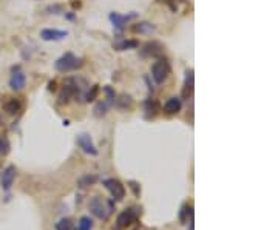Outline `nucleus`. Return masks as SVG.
<instances>
[{"label":"nucleus","mask_w":278,"mask_h":230,"mask_svg":"<svg viewBox=\"0 0 278 230\" xmlns=\"http://www.w3.org/2000/svg\"><path fill=\"white\" fill-rule=\"evenodd\" d=\"M88 207H90V212L95 215L96 218H99V219H109L110 218V215L113 213V210H115V204H113V201H109V199H105L104 196H95L91 201H90V204H88Z\"/></svg>","instance_id":"f257e3e1"},{"label":"nucleus","mask_w":278,"mask_h":230,"mask_svg":"<svg viewBox=\"0 0 278 230\" xmlns=\"http://www.w3.org/2000/svg\"><path fill=\"white\" fill-rule=\"evenodd\" d=\"M56 70L60 73H68L71 70H76L79 66H82V59H77L74 54L67 53L65 56H62L57 62H56Z\"/></svg>","instance_id":"f03ea898"},{"label":"nucleus","mask_w":278,"mask_h":230,"mask_svg":"<svg viewBox=\"0 0 278 230\" xmlns=\"http://www.w3.org/2000/svg\"><path fill=\"white\" fill-rule=\"evenodd\" d=\"M168 74H170V65L167 60L161 59L158 62L153 63L152 66V76H153V79L158 82V84H162L167 78H168Z\"/></svg>","instance_id":"7ed1b4c3"},{"label":"nucleus","mask_w":278,"mask_h":230,"mask_svg":"<svg viewBox=\"0 0 278 230\" xmlns=\"http://www.w3.org/2000/svg\"><path fill=\"white\" fill-rule=\"evenodd\" d=\"M104 186L110 192L113 201H122L125 198V187L118 179H105Z\"/></svg>","instance_id":"20e7f679"},{"label":"nucleus","mask_w":278,"mask_h":230,"mask_svg":"<svg viewBox=\"0 0 278 230\" xmlns=\"http://www.w3.org/2000/svg\"><path fill=\"white\" fill-rule=\"evenodd\" d=\"M138 216H139V215H138V209H127V210H124L122 213L118 215V221H116V222H118V227L124 228V227L136 222Z\"/></svg>","instance_id":"39448f33"},{"label":"nucleus","mask_w":278,"mask_h":230,"mask_svg":"<svg viewBox=\"0 0 278 230\" xmlns=\"http://www.w3.org/2000/svg\"><path fill=\"white\" fill-rule=\"evenodd\" d=\"M77 145H79L85 153H88V155H93V156L98 155V148L95 147V144H93L91 137H90L88 134H85V133H82V134L77 136Z\"/></svg>","instance_id":"423d86ee"},{"label":"nucleus","mask_w":278,"mask_h":230,"mask_svg":"<svg viewBox=\"0 0 278 230\" xmlns=\"http://www.w3.org/2000/svg\"><path fill=\"white\" fill-rule=\"evenodd\" d=\"M25 82H27L25 74H24L20 70H17V71H14L13 76H11V79H10V87H11L13 90H16V91H20V90L25 87Z\"/></svg>","instance_id":"0eeeda50"},{"label":"nucleus","mask_w":278,"mask_h":230,"mask_svg":"<svg viewBox=\"0 0 278 230\" xmlns=\"http://www.w3.org/2000/svg\"><path fill=\"white\" fill-rule=\"evenodd\" d=\"M76 91H77V88H76L74 81H73V79L67 81V84L63 85V90H62V93H60V98H59L60 102H62V104H63V102H68L70 98L76 95Z\"/></svg>","instance_id":"6e6552de"},{"label":"nucleus","mask_w":278,"mask_h":230,"mask_svg":"<svg viewBox=\"0 0 278 230\" xmlns=\"http://www.w3.org/2000/svg\"><path fill=\"white\" fill-rule=\"evenodd\" d=\"M14 178H16V167L10 166L4 172V175H2V187H4V190H10L11 189V186L14 182Z\"/></svg>","instance_id":"1a4fd4ad"},{"label":"nucleus","mask_w":278,"mask_h":230,"mask_svg":"<svg viewBox=\"0 0 278 230\" xmlns=\"http://www.w3.org/2000/svg\"><path fill=\"white\" fill-rule=\"evenodd\" d=\"M67 36H68L67 31H59V30H44L40 33V37L44 40H60Z\"/></svg>","instance_id":"9d476101"},{"label":"nucleus","mask_w":278,"mask_h":230,"mask_svg":"<svg viewBox=\"0 0 278 230\" xmlns=\"http://www.w3.org/2000/svg\"><path fill=\"white\" fill-rule=\"evenodd\" d=\"M162 50H164V48H162L158 42H148V43L144 47L142 54H144V56H153V57H156V56L162 54Z\"/></svg>","instance_id":"9b49d317"},{"label":"nucleus","mask_w":278,"mask_h":230,"mask_svg":"<svg viewBox=\"0 0 278 230\" xmlns=\"http://www.w3.org/2000/svg\"><path fill=\"white\" fill-rule=\"evenodd\" d=\"M194 91V70L187 71V76H185V84H184V90H182V96L187 99Z\"/></svg>","instance_id":"f8f14e48"},{"label":"nucleus","mask_w":278,"mask_h":230,"mask_svg":"<svg viewBox=\"0 0 278 230\" xmlns=\"http://www.w3.org/2000/svg\"><path fill=\"white\" fill-rule=\"evenodd\" d=\"M164 110L168 113V114H175L181 110V99L179 98H170L165 105H164Z\"/></svg>","instance_id":"ddd939ff"},{"label":"nucleus","mask_w":278,"mask_h":230,"mask_svg":"<svg viewBox=\"0 0 278 230\" xmlns=\"http://www.w3.org/2000/svg\"><path fill=\"white\" fill-rule=\"evenodd\" d=\"M158 111H159L158 102L148 99V101L145 102V118H147V119H152V118H155V116L158 114Z\"/></svg>","instance_id":"4468645a"},{"label":"nucleus","mask_w":278,"mask_h":230,"mask_svg":"<svg viewBox=\"0 0 278 230\" xmlns=\"http://www.w3.org/2000/svg\"><path fill=\"white\" fill-rule=\"evenodd\" d=\"M192 216H194V209H192V205L184 204V205L181 207V212H179V221H181V222H187L189 218H192Z\"/></svg>","instance_id":"2eb2a0df"},{"label":"nucleus","mask_w":278,"mask_h":230,"mask_svg":"<svg viewBox=\"0 0 278 230\" xmlns=\"http://www.w3.org/2000/svg\"><path fill=\"white\" fill-rule=\"evenodd\" d=\"M129 19H130V17L119 16V14H116V13H112V14H110V20L115 24V27H116L118 30H122V28H124V25H125V22H127Z\"/></svg>","instance_id":"dca6fc26"},{"label":"nucleus","mask_w":278,"mask_h":230,"mask_svg":"<svg viewBox=\"0 0 278 230\" xmlns=\"http://www.w3.org/2000/svg\"><path fill=\"white\" fill-rule=\"evenodd\" d=\"M5 111L8 114H17L20 111V102L16 101V99H11L5 104Z\"/></svg>","instance_id":"f3484780"},{"label":"nucleus","mask_w":278,"mask_h":230,"mask_svg":"<svg viewBox=\"0 0 278 230\" xmlns=\"http://www.w3.org/2000/svg\"><path fill=\"white\" fill-rule=\"evenodd\" d=\"M118 107H119L121 110H132V108H133V101H132V98L127 96V95H122L121 99L118 101Z\"/></svg>","instance_id":"a211bd4d"},{"label":"nucleus","mask_w":278,"mask_h":230,"mask_svg":"<svg viewBox=\"0 0 278 230\" xmlns=\"http://www.w3.org/2000/svg\"><path fill=\"white\" fill-rule=\"evenodd\" d=\"M56 230H73V222L68 218L60 219L59 222H56Z\"/></svg>","instance_id":"6ab92c4d"},{"label":"nucleus","mask_w":278,"mask_h":230,"mask_svg":"<svg viewBox=\"0 0 278 230\" xmlns=\"http://www.w3.org/2000/svg\"><path fill=\"white\" fill-rule=\"evenodd\" d=\"M93 228V221L88 216H82L79 221V227L77 230H91Z\"/></svg>","instance_id":"aec40b11"},{"label":"nucleus","mask_w":278,"mask_h":230,"mask_svg":"<svg viewBox=\"0 0 278 230\" xmlns=\"http://www.w3.org/2000/svg\"><path fill=\"white\" fill-rule=\"evenodd\" d=\"M135 33H152L155 31V27H152L150 24H138V27L133 28Z\"/></svg>","instance_id":"412c9836"},{"label":"nucleus","mask_w":278,"mask_h":230,"mask_svg":"<svg viewBox=\"0 0 278 230\" xmlns=\"http://www.w3.org/2000/svg\"><path fill=\"white\" fill-rule=\"evenodd\" d=\"M98 95H99V85H93V87H91V90L87 93V96H85V101H88V102L95 101V99L98 98Z\"/></svg>","instance_id":"4be33fe9"},{"label":"nucleus","mask_w":278,"mask_h":230,"mask_svg":"<svg viewBox=\"0 0 278 230\" xmlns=\"http://www.w3.org/2000/svg\"><path fill=\"white\" fill-rule=\"evenodd\" d=\"M136 47H138L136 40H129V42H122L118 48L119 50H127V48H136Z\"/></svg>","instance_id":"5701e85b"},{"label":"nucleus","mask_w":278,"mask_h":230,"mask_svg":"<svg viewBox=\"0 0 278 230\" xmlns=\"http://www.w3.org/2000/svg\"><path fill=\"white\" fill-rule=\"evenodd\" d=\"M129 184H130V187L133 189L135 195H136V196H139V193H141V187H139V184H138V182H135V181H130Z\"/></svg>","instance_id":"b1692460"},{"label":"nucleus","mask_w":278,"mask_h":230,"mask_svg":"<svg viewBox=\"0 0 278 230\" xmlns=\"http://www.w3.org/2000/svg\"><path fill=\"white\" fill-rule=\"evenodd\" d=\"M5 153H8V144L0 139V155H5Z\"/></svg>","instance_id":"393cba45"},{"label":"nucleus","mask_w":278,"mask_h":230,"mask_svg":"<svg viewBox=\"0 0 278 230\" xmlns=\"http://www.w3.org/2000/svg\"><path fill=\"white\" fill-rule=\"evenodd\" d=\"M95 181H96V178H95V176H91V178H90V176H85L83 179H80V182H79V184H80V187H83V184H85V182L91 184V182H95Z\"/></svg>","instance_id":"a878e982"},{"label":"nucleus","mask_w":278,"mask_h":230,"mask_svg":"<svg viewBox=\"0 0 278 230\" xmlns=\"http://www.w3.org/2000/svg\"><path fill=\"white\" fill-rule=\"evenodd\" d=\"M48 90H56V82L53 81V82H50V87H48Z\"/></svg>","instance_id":"bb28decb"}]
</instances>
